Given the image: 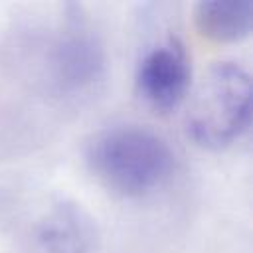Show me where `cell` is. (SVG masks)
I'll return each mask as SVG.
<instances>
[{
	"instance_id": "obj_1",
	"label": "cell",
	"mask_w": 253,
	"mask_h": 253,
	"mask_svg": "<svg viewBox=\"0 0 253 253\" xmlns=\"http://www.w3.org/2000/svg\"><path fill=\"white\" fill-rule=\"evenodd\" d=\"M87 158L95 176L121 196H144L160 188L174 170L170 146L152 130L134 125L97 134Z\"/></svg>"
},
{
	"instance_id": "obj_2",
	"label": "cell",
	"mask_w": 253,
	"mask_h": 253,
	"mask_svg": "<svg viewBox=\"0 0 253 253\" xmlns=\"http://www.w3.org/2000/svg\"><path fill=\"white\" fill-rule=\"evenodd\" d=\"M251 81L237 63L213 65L196 85L186 113L188 136L204 148H223L249 126Z\"/></svg>"
},
{
	"instance_id": "obj_3",
	"label": "cell",
	"mask_w": 253,
	"mask_h": 253,
	"mask_svg": "<svg viewBox=\"0 0 253 253\" xmlns=\"http://www.w3.org/2000/svg\"><path fill=\"white\" fill-rule=\"evenodd\" d=\"M188 87L190 65L176 40H168L142 57L136 73V89L148 107L170 111L186 97Z\"/></svg>"
},
{
	"instance_id": "obj_4",
	"label": "cell",
	"mask_w": 253,
	"mask_h": 253,
	"mask_svg": "<svg viewBox=\"0 0 253 253\" xmlns=\"http://www.w3.org/2000/svg\"><path fill=\"white\" fill-rule=\"evenodd\" d=\"M251 2H202L196 8V26L213 42H237L251 30Z\"/></svg>"
},
{
	"instance_id": "obj_5",
	"label": "cell",
	"mask_w": 253,
	"mask_h": 253,
	"mask_svg": "<svg viewBox=\"0 0 253 253\" xmlns=\"http://www.w3.org/2000/svg\"><path fill=\"white\" fill-rule=\"evenodd\" d=\"M49 253H85L91 243V225L75 208L55 210L42 229Z\"/></svg>"
}]
</instances>
